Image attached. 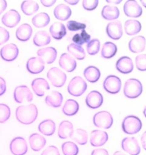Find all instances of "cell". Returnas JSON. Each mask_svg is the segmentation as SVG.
Returning a JSON list of instances; mask_svg holds the SVG:
<instances>
[{
  "instance_id": "1",
  "label": "cell",
  "mask_w": 146,
  "mask_h": 155,
  "mask_svg": "<svg viewBox=\"0 0 146 155\" xmlns=\"http://www.w3.org/2000/svg\"><path fill=\"white\" fill-rule=\"evenodd\" d=\"M38 111L35 104L23 105L18 107L16 110L17 120L24 125H30L35 121L38 117Z\"/></svg>"
},
{
  "instance_id": "2",
  "label": "cell",
  "mask_w": 146,
  "mask_h": 155,
  "mask_svg": "<svg viewBox=\"0 0 146 155\" xmlns=\"http://www.w3.org/2000/svg\"><path fill=\"white\" fill-rule=\"evenodd\" d=\"M143 92V85L138 80L130 78L126 81L124 87V94L128 99L138 97Z\"/></svg>"
},
{
  "instance_id": "3",
  "label": "cell",
  "mask_w": 146,
  "mask_h": 155,
  "mask_svg": "<svg viewBox=\"0 0 146 155\" xmlns=\"http://www.w3.org/2000/svg\"><path fill=\"white\" fill-rule=\"evenodd\" d=\"M142 122L136 116H127L122 121V130L126 134L134 135L138 133L142 128Z\"/></svg>"
},
{
  "instance_id": "4",
  "label": "cell",
  "mask_w": 146,
  "mask_h": 155,
  "mask_svg": "<svg viewBox=\"0 0 146 155\" xmlns=\"http://www.w3.org/2000/svg\"><path fill=\"white\" fill-rule=\"evenodd\" d=\"M68 92L71 95L80 97L87 90V83L82 78L76 76L73 78L68 85Z\"/></svg>"
},
{
  "instance_id": "5",
  "label": "cell",
  "mask_w": 146,
  "mask_h": 155,
  "mask_svg": "<svg viewBox=\"0 0 146 155\" xmlns=\"http://www.w3.org/2000/svg\"><path fill=\"white\" fill-rule=\"evenodd\" d=\"M93 124L98 128L109 129L113 124V117L108 111H99L93 116Z\"/></svg>"
},
{
  "instance_id": "6",
  "label": "cell",
  "mask_w": 146,
  "mask_h": 155,
  "mask_svg": "<svg viewBox=\"0 0 146 155\" xmlns=\"http://www.w3.org/2000/svg\"><path fill=\"white\" fill-rule=\"evenodd\" d=\"M48 78L51 82V85L56 87H61L66 81V75L59 68L53 67L48 72Z\"/></svg>"
},
{
  "instance_id": "7",
  "label": "cell",
  "mask_w": 146,
  "mask_h": 155,
  "mask_svg": "<svg viewBox=\"0 0 146 155\" xmlns=\"http://www.w3.org/2000/svg\"><path fill=\"white\" fill-rule=\"evenodd\" d=\"M103 87L109 94L119 93L121 88V79L113 75L107 76L103 82Z\"/></svg>"
},
{
  "instance_id": "8",
  "label": "cell",
  "mask_w": 146,
  "mask_h": 155,
  "mask_svg": "<svg viewBox=\"0 0 146 155\" xmlns=\"http://www.w3.org/2000/svg\"><path fill=\"white\" fill-rule=\"evenodd\" d=\"M14 98L17 103L22 104L25 102H31L33 99V95L26 85H20L15 88Z\"/></svg>"
},
{
  "instance_id": "9",
  "label": "cell",
  "mask_w": 146,
  "mask_h": 155,
  "mask_svg": "<svg viewBox=\"0 0 146 155\" xmlns=\"http://www.w3.org/2000/svg\"><path fill=\"white\" fill-rule=\"evenodd\" d=\"M121 147L124 151L130 155H138L141 153V147L138 142L134 137H127L121 142Z\"/></svg>"
},
{
  "instance_id": "10",
  "label": "cell",
  "mask_w": 146,
  "mask_h": 155,
  "mask_svg": "<svg viewBox=\"0 0 146 155\" xmlns=\"http://www.w3.org/2000/svg\"><path fill=\"white\" fill-rule=\"evenodd\" d=\"M10 150L14 155H25L28 152L26 140L21 137H15L10 143Z\"/></svg>"
},
{
  "instance_id": "11",
  "label": "cell",
  "mask_w": 146,
  "mask_h": 155,
  "mask_svg": "<svg viewBox=\"0 0 146 155\" xmlns=\"http://www.w3.org/2000/svg\"><path fill=\"white\" fill-rule=\"evenodd\" d=\"M18 48L13 43L5 45L0 50V56L6 61H14L18 56Z\"/></svg>"
},
{
  "instance_id": "12",
  "label": "cell",
  "mask_w": 146,
  "mask_h": 155,
  "mask_svg": "<svg viewBox=\"0 0 146 155\" xmlns=\"http://www.w3.org/2000/svg\"><path fill=\"white\" fill-rule=\"evenodd\" d=\"M124 12L126 16L138 18L143 14V9L136 1H127L124 5Z\"/></svg>"
},
{
  "instance_id": "13",
  "label": "cell",
  "mask_w": 146,
  "mask_h": 155,
  "mask_svg": "<svg viewBox=\"0 0 146 155\" xmlns=\"http://www.w3.org/2000/svg\"><path fill=\"white\" fill-rule=\"evenodd\" d=\"M21 21V15L15 9H11L4 15L2 22L5 26L14 28Z\"/></svg>"
},
{
  "instance_id": "14",
  "label": "cell",
  "mask_w": 146,
  "mask_h": 155,
  "mask_svg": "<svg viewBox=\"0 0 146 155\" xmlns=\"http://www.w3.org/2000/svg\"><path fill=\"white\" fill-rule=\"evenodd\" d=\"M106 32L107 35L112 40H119L123 35L121 23L119 21H114L107 25Z\"/></svg>"
},
{
  "instance_id": "15",
  "label": "cell",
  "mask_w": 146,
  "mask_h": 155,
  "mask_svg": "<svg viewBox=\"0 0 146 155\" xmlns=\"http://www.w3.org/2000/svg\"><path fill=\"white\" fill-rule=\"evenodd\" d=\"M103 101H104V98H103L102 94L96 90L90 92L85 98V103L87 106L93 109H98L102 106Z\"/></svg>"
},
{
  "instance_id": "16",
  "label": "cell",
  "mask_w": 146,
  "mask_h": 155,
  "mask_svg": "<svg viewBox=\"0 0 146 155\" xmlns=\"http://www.w3.org/2000/svg\"><path fill=\"white\" fill-rule=\"evenodd\" d=\"M37 54L45 63L50 64L55 61L57 56V51L55 48L49 47L40 49L38 51Z\"/></svg>"
},
{
  "instance_id": "17",
  "label": "cell",
  "mask_w": 146,
  "mask_h": 155,
  "mask_svg": "<svg viewBox=\"0 0 146 155\" xmlns=\"http://www.w3.org/2000/svg\"><path fill=\"white\" fill-rule=\"evenodd\" d=\"M116 68L123 74H128L134 70V63L132 59L128 57H122L116 63Z\"/></svg>"
},
{
  "instance_id": "18",
  "label": "cell",
  "mask_w": 146,
  "mask_h": 155,
  "mask_svg": "<svg viewBox=\"0 0 146 155\" xmlns=\"http://www.w3.org/2000/svg\"><path fill=\"white\" fill-rule=\"evenodd\" d=\"M108 139V134L102 130H93L91 134V144L93 147H100L104 145Z\"/></svg>"
},
{
  "instance_id": "19",
  "label": "cell",
  "mask_w": 146,
  "mask_h": 155,
  "mask_svg": "<svg viewBox=\"0 0 146 155\" xmlns=\"http://www.w3.org/2000/svg\"><path fill=\"white\" fill-rule=\"evenodd\" d=\"M27 70L32 74H38L43 71L45 62L38 57H32L28 60L26 64Z\"/></svg>"
},
{
  "instance_id": "20",
  "label": "cell",
  "mask_w": 146,
  "mask_h": 155,
  "mask_svg": "<svg viewBox=\"0 0 146 155\" xmlns=\"http://www.w3.org/2000/svg\"><path fill=\"white\" fill-rule=\"evenodd\" d=\"M31 86L33 92L38 97L44 96L47 90H49L50 88L49 83L46 80L42 78H38L33 80Z\"/></svg>"
},
{
  "instance_id": "21",
  "label": "cell",
  "mask_w": 146,
  "mask_h": 155,
  "mask_svg": "<svg viewBox=\"0 0 146 155\" xmlns=\"http://www.w3.org/2000/svg\"><path fill=\"white\" fill-rule=\"evenodd\" d=\"M146 45V40L142 35L132 38L128 43V48L133 53L138 54L144 51Z\"/></svg>"
},
{
  "instance_id": "22",
  "label": "cell",
  "mask_w": 146,
  "mask_h": 155,
  "mask_svg": "<svg viewBox=\"0 0 146 155\" xmlns=\"http://www.w3.org/2000/svg\"><path fill=\"white\" fill-rule=\"evenodd\" d=\"M59 64L60 67L67 72H73L76 68V61L68 54L64 53L60 57Z\"/></svg>"
},
{
  "instance_id": "23",
  "label": "cell",
  "mask_w": 146,
  "mask_h": 155,
  "mask_svg": "<svg viewBox=\"0 0 146 155\" xmlns=\"http://www.w3.org/2000/svg\"><path fill=\"white\" fill-rule=\"evenodd\" d=\"M46 139L38 133H33L29 137V143L33 151L39 152L46 145Z\"/></svg>"
},
{
  "instance_id": "24",
  "label": "cell",
  "mask_w": 146,
  "mask_h": 155,
  "mask_svg": "<svg viewBox=\"0 0 146 155\" xmlns=\"http://www.w3.org/2000/svg\"><path fill=\"white\" fill-rule=\"evenodd\" d=\"M32 34H33V29L28 23H23L20 25L16 32V38L21 42H26L28 40L31 38Z\"/></svg>"
},
{
  "instance_id": "25",
  "label": "cell",
  "mask_w": 146,
  "mask_h": 155,
  "mask_svg": "<svg viewBox=\"0 0 146 155\" xmlns=\"http://www.w3.org/2000/svg\"><path fill=\"white\" fill-rule=\"evenodd\" d=\"M55 18L60 21H66L71 16V10L68 6L64 4H59L54 10Z\"/></svg>"
},
{
  "instance_id": "26",
  "label": "cell",
  "mask_w": 146,
  "mask_h": 155,
  "mask_svg": "<svg viewBox=\"0 0 146 155\" xmlns=\"http://www.w3.org/2000/svg\"><path fill=\"white\" fill-rule=\"evenodd\" d=\"M49 33L55 40H61L66 35V29L62 23L55 22L49 28Z\"/></svg>"
},
{
  "instance_id": "27",
  "label": "cell",
  "mask_w": 146,
  "mask_h": 155,
  "mask_svg": "<svg viewBox=\"0 0 146 155\" xmlns=\"http://www.w3.org/2000/svg\"><path fill=\"white\" fill-rule=\"evenodd\" d=\"M62 102H63V95L58 91H52L45 97L46 104L54 108L61 107Z\"/></svg>"
},
{
  "instance_id": "28",
  "label": "cell",
  "mask_w": 146,
  "mask_h": 155,
  "mask_svg": "<svg viewBox=\"0 0 146 155\" xmlns=\"http://www.w3.org/2000/svg\"><path fill=\"white\" fill-rule=\"evenodd\" d=\"M38 130L43 135L51 136L55 132L56 124L51 119L44 120L38 126Z\"/></svg>"
},
{
  "instance_id": "29",
  "label": "cell",
  "mask_w": 146,
  "mask_h": 155,
  "mask_svg": "<svg viewBox=\"0 0 146 155\" xmlns=\"http://www.w3.org/2000/svg\"><path fill=\"white\" fill-rule=\"evenodd\" d=\"M73 131H74V126L72 123L68 120H64L59 124L58 129V136L60 139H66L70 137Z\"/></svg>"
},
{
  "instance_id": "30",
  "label": "cell",
  "mask_w": 146,
  "mask_h": 155,
  "mask_svg": "<svg viewBox=\"0 0 146 155\" xmlns=\"http://www.w3.org/2000/svg\"><path fill=\"white\" fill-rule=\"evenodd\" d=\"M119 10L116 6L106 5L102 10V16L107 21L116 20L119 16Z\"/></svg>"
},
{
  "instance_id": "31",
  "label": "cell",
  "mask_w": 146,
  "mask_h": 155,
  "mask_svg": "<svg viewBox=\"0 0 146 155\" xmlns=\"http://www.w3.org/2000/svg\"><path fill=\"white\" fill-rule=\"evenodd\" d=\"M141 28H142L141 23L137 20L129 19L126 21L125 25H124L126 33L131 36L136 35L141 31Z\"/></svg>"
},
{
  "instance_id": "32",
  "label": "cell",
  "mask_w": 146,
  "mask_h": 155,
  "mask_svg": "<svg viewBox=\"0 0 146 155\" xmlns=\"http://www.w3.org/2000/svg\"><path fill=\"white\" fill-rule=\"evenodd\" d=\"M79 110V104L76 100H66L65 104H64L62 111L63 113L67 116H72L76 114Z\"/></svg>"
},
{
  "instance_id": "33",
  "label": "cell",
  "mask_w": 146,
  "mask_h": 155,
  "mask_svg": "<svg viewBox=\"0 0 146 155\" xmlns=\"http://www.w3.org/2000/svg\"><path fill=\"white\" fill-rule=\"evenodd\" d=\"M83 75L90 83H96L100 78V71L95 66H90L84 70Z\"/></svg>"
},
{
  "instance_id": "34",
  "label": "cell",
  "mask_w": 146,
  "mask_h": 155,
  "mask_svg": "<svg viewBox=\"0 0 146 155\" xmlns=\"http://www.w3.org/2000/svg\"><path fill=\"white\" fill-rule=\"evenodd\" d=\"M51 42V37L45 31H38L33 38V42L36 46L42 47L49 44Z\"/></svg>"
},
{
  "instance_id": "35",
  "label": "cell",
  "mask_w": 146,
  "mask_h": 155,
  "mask_svg": "<svg viewBox=\"0 0 146 155\" xmlns=\"http://www.w3.org/2000/svg\"><path fill=\"white\" fill-rule=\"evenodd\" d=\"M117 51V47L114 43L111 42H107L103 45L101 51V55L105 59H111L114 57Z\"/></svg>"
},
{
  "instance_id": "36",
  "label": "cell",
  "mask_w": 146,
  "mask_h": 155,
  "mask_svg": "<svg viewBox=\"0 0 146 155\" xmlns=\"http://www.w3.org/2000/svg\"><path fill=\"white\" fill-rule=\"evenodd\" d=\"M39 9V5L36 2L26 0L21 4V10L23 14L26 16H31L37 12Z\"/></svg>"
},
{
  "instance_id": "37",
  "label": "cell",
  "mask_w": 146,
  "mask_h": 155,
  "mask_svg": "<svg viewBox=\"0 0 146 155\" xmlns=\"http://www.w3.org/2000/svg\"><path fill=\"white\" fill-rule=\"evenodd\" d=\"M50 21L49 16L47 13H40L36 14L32 19V23L36 28H44L48 25Z\"/></svg>"
},
{
  "instance_id": "38",
  "label": "cell",
  "mask_w": 146,
  "mask_h": 155,
  "mask_svg": "<svg viewBox=\"0 0 146 155\" xmlns=\"http://www.w3.org/2000/svg\"><path fill=\"white\" fill-rule=\"evenodd\" d=\"M70 138L81 145H84L88 143V133L83 129H76L70 135Z\"/></svg>"
},
{
  "instance_id": "39",
  "label": "cell",
  "mask_w": 146,
  "mask_h": 155,
  "mask_svg": "<svg viewBox=\"0 0 146 155\" xmlns=\"http://www.w3.org/2000/svg\"><path fill=\"white\" fill-rule=\"evenodd\" d=\"M67 50L69 54H71L73 57H74L76 59L83 60L85 57V53L84 49L81 46L71 43L67 47Z\"/></svg>"
},
{
  "instance_id": "40",
  "label": "cell",
  "mask_w": 146,
  "mask_h": 155,
  "mask_svg": "<svg viewBox=\"0 0 146 155\" xmlns=\"http://www.w3.org/2000/svg\"><path fill=\"white\" fill-rule=\"evenodd\" d=\"M61 150L64 155H78L79 152L76 144L69 141L62 144Z\"/></svg>"
},
{
  "instance_id": "41",
  "label": "cell",
  "mask_w": 146,
  "mask_h": 155,
  "mask_svg": "<svg viewBox=\"0 0 146 155\" xmlns=\"http://www.w3.org/2000/svg\"><path fill=\"white\" fill-rule=\"evenodd\" d=\"M90 39H91V35L85 30H83L81 33H76V35L73 36L72 41L74 42V44L81 46L85 43H88Z\"/></svg>"
},
{
  "instance_id": "42",
  "label": "cell",
  "mask_w": 146,
  "mask_h": 155,
  "mask_svg": "<svg viewBox=\"0 0 146 155\" xmlns=\"http://www.w3.org/2000/svg\"><path fill=\"white\" fill-rule=\"evenodd\" d=\"M100 48V40L98 39H93L89 41L87 45V52L90 55H95L99 52Z\"/></svg>"
},
{
  "instance_id": "43",
  "label": "cell",
  "mask_w": 146,
  "mask_h": 155,
  "mask_svg": "<svg viewBox=\"0 0 146 155\" xmlns=\"http://www.w3.org/2000/svg\"><path fill=\"white\" fill-rule=\"evenodd\" d=\"M11 116V109L8 106L0 104V123H5Z\"/></svg>"
},
{
  "instance_id": "44",
  "label": "cell",
  "mask_w": 146,
  "mask_h": 155,
  "mask_svg": "<svg viewBox=\"0 0 146 155\" xmlns=\"http://www.w3.org/2000/svg\"><path fill=\"white\" fill-rule=\"evenodd\" d=\"M67 28L70 31L74 32V31H81V30H85L86 28V25L85 23H81L79 22H77L76 21H69L67 22L66 24Z\"/></svg>"
},
{
  "instance_id": "45",
  "label": "cell",
  "mask_w": 146,
  "mask_h": 155,
  "mask_svg": "<svg viewBox=\"0 0 146 155\" xmlns=\"http://www.w3.org/2000/svg\"><path fill=\"white\" fill-rule=\"evenodd\" d=\"M137 69L140 71H146V54H140L136 57Z\"/></svg>"
},
{
  "instance_id": "46",
  "label": "cell",
  "mask_w": 146,
  "mask_h": 155,
  "mask_svg": "<svg viewBox=\"0 0 146 155\" xmlns=\"http://www.w3.org/2000/svg\"><path fill=\"white\" fill-rule=\"evenodd\" d=\"M98 3V0H83V6L85 10L92 11L96 8Z\"/></svg>"
},
{
  "instance_id": "47",
  "label": "cell",
  "mask_w": 146,
  "mask_h": 155,
  "mask_svg": "<svg viewBox=\"0 0 146 155\" xmlns=\"http://www.w3.org/2000/svg\"><path fill=\"white\" fill-rule=\"evenodd\" d=\"M9 38L10 35L7 30L3 27H0V45L7 42Z\"/></svg>"
},
{
  "instance_id": "48",
  "label": "cell",
  "mask_w": 146,
  "mask_h": 155,
  "mask_svg": "<svg viewBox=\"0 0 146 155\" xmlns=\"http://www.w3.org/2000/svg\"><path fill=\"white\" fill-rule=\"evenodd\" d=\"M41 155H60V152L55 146H49L42 152Z\"/></svg>"
},
{
  "instance_id": "49",
  "label": "cell",
  "mask_w": 146,
  "mask_h": 155,
  "mask_svg": "<svg viewBox=\"0 0 146 155\" xmlns=\"http://www.w3.org/2000/svg\"><path fill=\"white\" fill-rule=\"evenodd\" d=\"M6 81H4L3 78L0 77V96L3 95L6 92Z\"/></svg>"
},
{
  "instance_id": "50",
  "label": "cell",
  "mask_w": 146,
  "mask_h": 155,
  "mask_svg": "<svg viewBox=\"0 0 146 155\" xmlns=\"http://www.w3.org/2000/svg\"><path fill=\"white\" fill-rule=\"evenodd\" d=\"M91 155H109V152L105 149H96L92 152Z\"/></svg>"
},
{
  "instance_id": "51",
  "label": "cell",
  "mask_w": 146,
  "mask_h": 155,
  "mask_svg": "<svg viewBox=\"0 0 146 155\" xmlns=\"http://www.w3.org/2000/svg\"><path fill=\"white\" fill-rule=\"evenodd\" d=\"M42 4L46 7H49L56 3V0H40Z\"/></svg>"
},
{
  "instance_id": "52",
  "label": "cell",
  "mask_w": 146,
  "mask_h": 155,
  "mask_svg": "<svg viewBox=\"0 0 146 155\" xmlns=\"http://www.w3.org/2000/svg\"><path fill=\"white\" fill-rule=\"evenodd\" d=\"M7 7V2L5 0H0V14H2Z\"/></svg>"
},
{
  "instance_id": "53",
  "label": "cell",
  "mask_w": 146,
  "mask_h": 155,
  "mask_svg": "<svg viewBox=\"0 0 146 155\" xmlns=\"http://www.w3.org/2000/svg\"><path fill=\"white\" fill-rule=\"evenodd\" d=\"M141 144H142L143 148L145 150H146V131H145V132L143 133V135H141Z\"/></svg>"
},
{
  "instance_id": "54",
  "label": "cell",
  "mask_w": 146,
  "mask_h": 155,
  "mask_svg": "<svg viewBox=\"0 0 146 155\" xmlns=\"http://www.w3.org/2000/svg\"><path fill=\"white\" fill-rule=\"evenodd\" d=\"M107 2H108V3H110V4H118L121 3V0H118V1H111V0H107Z\"/></svg>"
},
{
  "instance_id": "55",
  "label": "cell",
  "mask_w": 146,
  "mask_h": 155,
  "mask_svg": "<svg viewBox=\"0 0 146 155\" xmlns=\"http://www.w3.org/2000/svg\"><path fill=\"white\" fill-rule=\"evenodd\" d=\"M65 2H67L68 4H71V5H75V4L78 3V1H71V0H66Z\"/></svg>"
},
{
  "instance_id": "56",
  "label": "cell",
  "mask_w": 146,
  "mask_h": 155,
  "mask_svg": "<svg viewBox=\"0 0 146 155\" xmlns=\"http://www.w3.org/2000/svg\"><path fill=\"white\" fill-rule=\"evenodd\" d=\"M114 155H126V154H124V153H122L121 152L117 151V152H116L114 154Z\"/></svg>"
},
{
  "instance_id": "57",
  "label": "cell",
  "mask_w": 146,
  "mask_h": 155,
  "mask_svg": "<svg viewBox=\"0 0 146 155\" xmlns=\"http://www.w3.org/2000/svg\"><path fill=\"white\" fill-rule=\"evenodd\" d=\"M141 3L143 4V6L146 8V0H141Z\"/></svg>"
},
{
  "instance_id": "58",
  "label": "cell",
  "mask_w": 146,
  "mask_h": 155,
  "mask_svg": "<svg viewBox=\"0 0 146 155\" xmlns=\"http://www.w3.org/2000/svg\"><path fill=\"white\" fill-rule=\"evenodd\" d=\"M143 114H144V116H145V117L146 118V107H145L144 110H143Z\"/></svg>"
}]
</instances>
